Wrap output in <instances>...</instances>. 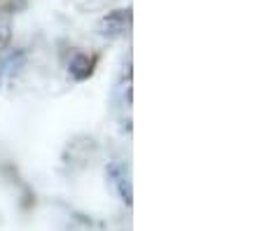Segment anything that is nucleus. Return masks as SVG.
Returning a JSON list of instances; mask_svg holds the SVG:
<instances>
[{"label":"nucleus","mask_w":262,"mask_h":231,"mask_svg":"<svg viewBox=\"0 0 262 231\" xmlns=\"http://www.w3.org/2000/svg\"><path fill=\"white\" fill-rule=\"evenodd\" d=\"M129 12H124V10H117V12H113V14H108V17L101 21V33L103 35H120V33H124L126 28H129Z\"/></svg>","instance_id":"1"},{"label":"nucleus","mask_w":262,"mask_h":231,"mask_svg":"<svg viewBox=\"0 0 262 231\" xmlns=\"http://www.w3.org/2000/svg\"><path fill=\"white\" fill-rule=\"evenodd\" d=\"M110 177H113L115 187L120 189L122 198H124L126 203H131V182H129V168H126V164H113L108 168Z\"/></svg>","instance_id":"2"},{"label":"nucleus","mask_w":262,"mask_h":231,"mask_svg":"<svg viewBox=\"0 0 262 231\" xmlns=\"http://www.w3.org/2000/svg\"><path fill=\"white\" fill-rule=\"evenodd\" d=\"M68 70H71V77H73V80L82 82V80H87V77L92 75V70H94V59H89L87 54H75V56L71 59V66H68Z\"/></svg>","instance_id":"3"}]
</instances>
